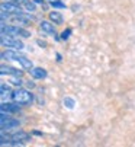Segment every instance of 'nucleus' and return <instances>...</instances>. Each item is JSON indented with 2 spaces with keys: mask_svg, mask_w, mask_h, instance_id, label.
<instances>
[{
  "mask_svg": "<svg viewBox=\"0 0 135 147\" xmlns=\"http://www.w3.org/2000/svg\"><path fill=\"white\" fill-rule=\"evenodd\" d=\"M2 58H7V60H12V61L19 63V64H20L22 67H24L25 70H32V69H34L32 61H31L26 55L20 54L17 50H9V51L2 53Z\"/></svg>",
  "mask_w": 135,
  "mask_h": 147,
  "instance_id": "f257e3e1",
  "label": "nucleus"
},
{
  "mask_svg": "<svg viewBox=\"0 0 135 147\" xmlns=\"http://www.w3.org/2000/svg\"><path fill=\"white\" fill-rule=\"evenodd\" d=\"M12 99L19 103V105H31L34 102V95L26 90V89H22V88H17L16 90H13L12 93Z\"/></svg>",
  "mask_w": 135,
  "mask_h": 147,
  "instance_id": "f03ea898",
  "label": "nucleus"
},
{
  "mask_svg": "<svg viewBox=\"0 0 135 147\" xmlns=\"http://www.w3.org/2000/svg\"><path fill=\"white\" fill-rule=\"evenodd\" d=\"M2 45L7 47L10 50H17V51H20L24 48V42H22V41L16 39L12 35H6V34H2Z\"/></svg>",
  "mask_w": 135,
  "mask_h": 147,
  "instance_id": "7ed1b4c3",
  "label": "nucleus"
},
{
  "mask_svg": "<svg viewBox=\"0 0 135 147\" xmlns=\"http://www.w3.org/2000/svg\"><path fill=\"white\" fill-rule=\"evenodd\" d=\"M0 124H2V133L19 127V121H17V119H13V118L9 115V112L6 114V111H2V118H0Z\"/></svg>",
  "mask_w": 135,
  "mask_h": 147,
  "instance_id": "20e7f679",
  "label": "nucleus"
},
{
  "mask_svg": "<svg viewBox=\"0 0 135 147\" xmlns=\"http://www.w3.org/2000/svg\"><path fill=\"white\" fill-rule=\"evenodd\" d=\"M0 7H2V12H6L9 15H24L22 7L17 2H3Z\"/></svg>",
  "mask_w": 135,
  "mask_h": 147,
  "instance_id": "39448f33",
  "label": "nucleus"
},
{
  "mask_svg": "<svg viewBox=\"0 0 135 147\" xmlns=\"http://www.w3.org/2000/svg\"><path fill=\"white\" fill-rule=\"evenodd\" d=\"M10 138L16 141V143H13L15 146H19V141H28L29 140V134H26L24 131H16L15 134L10 136Z\"/></svg>",
  "mask_w": 135,
  "mask_h": 147,
  "instance_id": "423d86ee",
  "label": "nucleus"
},
{
  "mask_svg": "<svg viewBox=\"0 0 135 147\" xmlns=\"http://www.w3.org/2000/svg\"><path fill=\"white\" fill-rule=\"evenodd\" d=\"M41 31L45 32V34H50V35H55V28L51 22H48V20H42L41 25H39Z\"/></svg>",
  "mask_w": 135,
  "mask_h": 147,
  "instance_id": "0eeeda50",
  "label": "nucleus"
},
{
  "mask_svg": "<svg viewBox=\"0 0 135 147\" xmlns=\"http://www.w3.org/2000/svg\"><path fill=\"white\" fill-rule=\"evenodd\" d=\"M0 70H2V71H0V73H2V76H5V74H12V76H22V71L19 70V69H15V67H10V66H2V69H0Z\"/></svg>",
  "mask_w": 135,
  "mask_h": 147,
  "instance_id": "6e6552de",
  "label": "nucleus"
},
{
  "mask_svg": "<svg viewBox=\"0 0 135 147\" xmlns=\"http://www.w3.org/2000/svg\"><path fill=\"white\" fill-rule=\"evenodd\" d=\"M29 73L34 79H39V80L47 77V70L42 69V67H34L32 70H29Z\"/></svg>",
  "mask_w": 135,
  "mask_h": 147,
  "instance_id": "1a4fd4ad",
  "label": "nucleus"
},
{
  "mask_svg": "<svg viewBox=\"0 0 135 147\" xmlns=\"http://www.w3.org/2000/svg\"><path fill=\"white\" fill-rule=\"evenodd\" d=\"M2 111H6V112H17L20 108H19V103H6V102H2V107H0Z\"/></svg>",
  "mask_w": 135,
  "mask_h": 147,
  "instance_id": "9d476101",
  "label": "nucleus"
},
{
  "mask_svg": "<svg viewBox=\"0 0 135 147\" xmlns=\"http://www.w3.org/2000/svg\"><path fill=\"white\" fill-rule=\"evenodd\" d=\"M12 90H10V88L7 86V85H5V83H2L0 85V96H2V100L5 102V99L6 98H12Z\"/></svg>",
  "mask_w": 135,
  "mask_h": 147,
  "instance_id": "9b49d317",
  "label": "nucleus"
},
{
  "mask_svg": "<svg viewBox=\"0 0 135 147\" xmlns=\"http://www.w3.org/2000/svg\"><path fill=\"white\" fill-rule=\"evenodd\" d=\"M50 20L52 24H55V25H61L62 24V15L60 13V12H55V10H52L51 13H50Z\"/></svg>",
  "mask_w": 135,
  "mask_h": 147,
  "instance_id": "f8f14e48",
  "label": "nucleus"
},
{
  "mask_svg": "<svg viewBox=\"0 0 135 147\" xmlns=\"http://www.w3.org/2000/svg\"><path fill=\"white\" fill-rule=\"evenodd\" d=\"M28 12H35V9H36V3H34V2H31V0H28V2L25 3V5H22Z\"/></svg>",
  "mask_w": 135,
  "mask_h": 147,
  "instance_id": "ddd939ff",
  "label": "nucleus"
},
{
  "mask_svg": "<svg viewBox=\"0 0 135 147\" xmlns=\"http://www.w3.org/2000/svg\"><path fill=\"white\" fill-rule=\"evenodd\" d=\"M64 105L69 109H73L74 107H76V102H74V99H71V98H64Z\"/></svg>",
  "mask_w": 135,
  "mask_h": 147,
  "instance_id": "4468645a",
  "label": "nucleus"
},
{
  "mask_svg": "<svg viewBox=\"0 0 135 147\" xmlns=\"http://www.w3.org/2000/svg\"><path fill=\"white\" fill-rule=\"evenodd\" d=\"M51 6H52V7H57V9H64V7H65V5H64L62 2H60V0H52Z\"/></svg>",
  "mask_w": 135,
  "mask_h": 147,
  "instance_id": "2eb2a0df",
  "label": "nucleus"
},
{
  "mask_svg": "<svg viewBox=\"0 0 135 147\" xmlns=\"http://www.w3.org/2000/svg\"><path fill=\"white\" fill-rule=\"evenodd\" d=\"M70 35H71V29H65V31L61 34V39H64V41H65V39H69Z\"/></svg>",
  "mask_w": 135,
  "mask_h": 147,
  "instance_id": "dca6fc26",
  "label": "nucleus"
},
{
  "mask_svg": "<svg viewBox=\"0 0 135 147\" xmlns=\"http://www.w3.org/2000/svg\"><path fill=\"white\" fill-rule=\"evenodd\" d=\"M17 77H19V76H16V77H15V79H12V82H10V83H13L15 86H20V85H22V80H20V79H17Z\"/></svg>",
  "mask_w": 135,
  "mask_h": 147,
  "instance_id": "f3484780",
  "label": "nucleus"
},
{
  "mask_svg": "<svg viewBox=\"0 0 135 147\" xmlns=\"http://www.w3.org/2000/svg\"><path fill=\"white\" fill-rule=\"evenodd\" d=\"M16 2H17V3H20V5H25V3L28 2V0H16Z\"/></svg>",
  "mask_w": 135,
  "mask_h": 147,
  "instance_id": "a211bd4d",
  "label": "nucleus"
},
{
  "mask_svg": "<svg viewBox=\"0 0 135 147\" xmlns=\"http://www.w3.org/2000/svg\"><path fill=\"white\" fill-rule=\"evenodd\" d=\"M34 2H35L36 5H41V3H42V0H34Z\"/></svg>",
  "mask_w": 135,
  "mask_h": 147,
  "instance_id": "6ab92c4d",
  "label": "nucleus"
}]
</instances>
